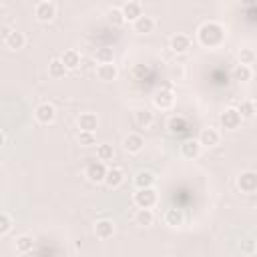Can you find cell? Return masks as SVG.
Here are the masks:
<instances>
[{"instance_id":"obj_1","label":"cell","mask_w":257,"mask_h":257,"mask_svg":"<svg viewBox=\"0 0 257 257\" xmlns=\"http://www.w3.org/2000/svg\"><path fill=\"white\" fill-rule=\"evenodd\" d=\"M197 36L203 46H219L225 38V28L219 22H203L197 30Z\"/></svg>"},{"instance_id":"obj_2","label":"cell","mask_w":257,"mask_h":257,"mask_svg":"<svg viewBox=\"0 0 257 257\" xmlns=\"http://www.w3.org/2000/svg\"><path fill=\"white\" fill-rule=\"evenodd\" d=\"M237 187H239V191L245 193V195L257 193V171H251V169L241 171V173L237 175Z\"/></svg>"},{"instance_id":"obj_3","label":"cell","mask_w":257,"mask_h":257,"mask_svg":"<svg viewBox=\"0 0 257 257\" xmlns=\"http://www.w3.org/2000/svg\"><path fill=\"white\" fill-rule=\"evenodd\" d=\"M133 201H135V205H137L139 209H151V207L157 205L159 195H157V191H155L153 187H149V189H137Z\"/></svg>"},{"instance_id":"obj_4","label":"cell","mask_w":257,"mask_h":257,"mask_svg":"<svg viewBox=\"0 0 257 257\" xmlns=\"http://www.w3.org/2000/svg\"><path fill=\"white\" fill-rule=\"evenodd\" d=\"M106 165L102 163V161H90L88 165H86V169H84V177L90 181V183H94V185H98V183H104V177H106Z\"/></svg>"},{"instance_id":"obj_5","label":"cell","mask_w":257,"mask_h":257,"mask_svg":"<svg viewBox=\"0 0 257 257\" xmlns=\"http://www.w3.org/2000/svg\"><path fill=\"white\" fill-rule=\"evenodd\" d=\"M34 16L40 20V22H50L54 20L56 16V4L50 2V0H40L34 4Z\"/></svg>"},{"instance_id":"obj_6","label":"cell","mask_w":257,"mask_h":257,"mask_svg":"<svg viewBox=\"0 0 257 257\" xmlns=\"http://www.w3.org/2000/svg\"><path fill=\"white\" fill-rule=\"evenodd\" d=\"M153 104L155 108H161V110H169L173 104H175V92L171 90V86L167 84V88H159L153 96Z\"/></svg>"},{"instance_id":"obj_7","label":"cell","mask_w":257,"mask_h":257,"mask_svg":"<svg viewBox=\"0 0 257 257\" xmlns=\"http://www.w3.org/2000/svg\"><path fill=\"white\" fill-rule=\"evenodd\" d=\"M241 114H239V110L235 108V106H229V108H225L223 112H221V116H219V122H221V126L225 128V131H235L239 124H241Z\"/></svg>"},{"instance_id":"obj_8","label":"cell","mask_w":257,"mask_h":257,"mask_svg":"<svg viewBox=\"0 0 257 257\" xmlns=\"http://www.w3.org/2000/svg\"><path fill=\"white\" fill-rule=\"evenodd\" d=\"M34 118L40 122V124H50L54 122L56 118V108L52 102H40L36 108H34Z\"/></svg>"},{"instance_id":"obj_9","label":"cell","mask_w":257,"mask_h":257,"mask_svg":"<svg viewBox=\"0 0 257 257\" xmlns=\"http://www.w3.org/2000/svg\"><path fill=\"white\" fill-rule=\"evenodd\" d=\"M2 42H4V46L10 48V50H20V48H24V44H26V36H24V32H20V30H4Z\"/></svg>"},{"instance_id":"obj_10","label":"cell","mask_w":257,"mask_h":257,"mask_svg":"<svg viewBox=\"0 0 257 257\" xmlns=\"http://www.w3.org/2000/svg\"><path fill=\"white\" fill-rule=\"evenodd\" d=\"M143 147H145V139H143L139 133H128V135L122 139V149H124L126 153H131V155L141 153Z\"/></svg>"},{"instance_id":"obj_11","label":"cell","mask_w":257,"mask_h":257,"mask_svg":"<svg viewBox=\"0 0 257 257\" xmlns=\"http://www.w3.org/2000/svg\"><path fill=\"white\" fill-rule=\"evenodd\" d=\"M120 8H122V14H124V20L126 22H137L143 16V4L139 0H128Z\"/></svg>"},{"instance_id":"obj_12","label":"cell","mask_w":257,"mask_h":257,"mask_svg":"<svg viewBox=\"0 0 257 257\" xmlns=\"http://www.w3.org/2000/svg\"><path fill=\"white\" fill-rule=\"evenodd\" d=\"M219 141H221V133H219L217 128H213V126L201 128V133H199V143H201V147L211 149V147H217Z\"/></svg>"},{"instance_id":"obj_13","label":"cell","mask_w":257,"mask_h":257,"mask_svg":"<svg viewBox=\"0 0 257 257\" xmlns=\"http://www.w3.org/2000/svg\"><path fill=\"white\" fill-rule=\"evenodd\" d=\"M114 231H116V227H114V223H112L110 219H98V221L94 223V235H96L98 239H102V241L110 239V237L114 235Z\"/></svg>"},{"instance_id":"obj_14","label":"cell","mask_w":257,"mask_h":257,"mask_svg":"<svg viewBox=\"0 0 257 257\" xmlns=\"http://www.w3.org/2000/svg\"><path fill=\"white\" fill-rule=\"evenodd\" d=\"M76 124L80 131H86V133H94L98 128V116L94 112H80L78 118H76Z\"/></svg>"},{"instance_id":"obj_15","label":"cell","mask_w":257,"mask_h":257,"mask_svg":"<svg viewBox=\"0 0 257 257\" xmlns=\"http://www.w3.org/2000/svg\"><path fill=\"white\" fill-rule=\"evenodd\" d=\"M201 151H203V147H201L199 139H187V141L181 143V155L185 159H191L193 161V159H197L201 155Z\"/></svg>"},{"instance_id":"obj_16","label":"cell","mask_w":257,"mask_h":257,"mask_svg":"<svg viewBox=\"0 0 257 257\" xmlns=\"http://www.w3.org/2000/svg\"><path fill=\"white\" fill-rule=\"evenodd\" d=\"M124 183V171L120 167H110L106 171V177H104V185L108 189H118L120 185Z\"/></svg>"},{"instance_id":"obj_17","label":"cell","mask_w":257,"mask_h":257,"mask_svg":"<svg viewBox=\"0 0 257 257\" xmlns=\"http://www.w3.org/2000/svg\"><path fill=\"white\" fill-rule=\"evenodd\" d=\"M169 44H171V50H173V52L183 54V52H187V50L191 48V38H189L187 34L177 32V34H173V36H171Z\"/></svg>"},{"instance_id":"obj_18","label":"cell","mask_w":257,"mask_h":257,"mask_svg":"<svg viewBox=\"0 0 257 257\" xmlns=\"http://www.w3.org/2000/svg\"><path fill=\"white\" fill-rule=\"evenodd\" d=\"M155 181H157V177H155L151 171H147V169L137 171L135 177H133V183H135L137 189H149V187L155 185Z\"/></svg>"},{"instance_id":"obj_19","label":"cell","mask_w":257,"mask_h":257,"mask_svg":"<svg viewBox=\"0 0 257 257\" xmlns=\"http://www.w3.org/2000/svg\"><path fill=\"white\" fill-rule=\"evenodd\" d=\"M116 76H118V66H116L114 62H110V64H98V66H96V78H98V80L110 82V80H114Z\"/></svg>"},{"instance_id":"obj_20","label":"cell","mask_w":257,"mask_h":257,"mask_svg":"<svg viewBox=\"0 0 257 257\" xmlns=\"http://www.w3.org/2000/svg\"><path fill=\"white\" fill-rule=\"evenodd\" d=\"M163 221H165V225H169V227H181V225H183V221H185V215H183V211H181V209L171 207V209H167V211H165Z\"/></svg>"},{"instance_id":"obj_21","label":"cell","mask_w":257,"mask_h":257,"mask_svg":"<svg viewBox=\"0 0 257 257\" xmlns=\"http://www.w3.org/2000/svg\"><path fill=\"white\" fill-rule=\"evenodd\" d=\"M60 60L64 62V66H66L68 70H74V68L80 66V52L74 50V48H66V50L60 54Z\"/></svg>"},{"instance_id":"obj_22","label":"cell","mask_w":257,"mask_h":257,"mask_svg":"<svg viewBox=\"0 0 257 257\" xmlns=\"http://www.w3.org/2000/svg\"><path fill=\"white\" fill-rule=\"evenodd\" d=\"M133 28H135V32H139V34H151V32L155 30V18L143 14L137 22H133Z\"/></svg>"},{"instance_id":"obj_23","label":"cell","mask_w":257,"mask_h":257,"mask_svg":"<svg viewBox=\"0 0 257 257\" xmlns=\"http://www.w3.org/2000/svg\"><path fill=\"white\" fill-rule=\"evenodd\" d=\"M231 76L233 80L237 82H249L253 78V68L251 66H245V64H237L233 70H231Z\"/></svg>"},{"instance_id":"obj_24","label":"cell","mask_w":257,"mask_h":257,"mask_svg":"<svg viewBox=\"0 0 257 257\" xmlns=\"http://www.w3.org/2000/svg\"><path fill=\"white\" fill-rule=\"evenodd\" d=\"M187 120H185V116H171L169 118V122H167V128H169V133L171 135H183L185 131H187Z\"/></svg>"},{"instance_id":"obj_25","label":"cell","mask_w":257,"mask_h":257,"mask_svg":"<svg viewBox=\"0 0 257 257\" xmlns=\"http://www.w3.org/2000/svg\"><path fill=\"white\" fill-rule=\"evenodd\" d=\"M94 58L98 64H110V62H114V50L110 46H98L94 50Z\"/></svg>"},{"instance_id":"obj_26","label":"cell","mask_w":257,"mask_h":257,"mask_svg":"<svg viewBox=\"0 0 257 257\" xmlns=\"http://www.w3.org/2000/svg\"><path fill=\"white\" fill-rule=\"evenodd\" d=\"M66 72H68V68H66L64 62L60 60V56H56V58H52V60L48 62V74H50L52 78H62Z\"/></svg>"},{"instance_id":"obj_27","label":"cell","mask_w":257,"mask_h":257,"mask_svg":"<svg viewBox=\"0 0 257 257\" xmlns=\"http://www.w3.org/2000/svg\"><path fill=\"white\" fill-rule=\"evenodd\" d=\"M153 120H155V116L149 108H141V110L135 112V124L141 126V128H149L153 124Z\"/></svg>"},{"instance_id":"obj_28","label":"cell","mask_w":257,"mask_h":257,"mask_svg":"<svg viewBox=\"0 0 257 257\" xmlns=\"http://www.w3.org/2000/svg\"><path fill=\"white\" fill-rule=\"evenodd\" d=\"M106 20H108V24H112V26H122V24L126 22L120 6H112V8H108V10H106Z\"/></svg>"},{"instance_id":"obj_29","label":"cell","mask_w":257,"mask_h":257,"mask_svg":"<svg viewBox=\"0 0 257 257\" xmlns=\"http://www.w3.org/2000/svg\"><path fill=\"white\" fill-rule=\"evenodd\" d=\"M153 221H155V215H153L151 209H137V213H135V223H137L139 227H149V225H153Z\"/></svg>"},{"instance_id":"obj_30","label":"cell","mask_w":257,"mask_h":257,"mask_svg":"<svg viewBox=\"0 0 257 257\" xmlns=\"http://www.w3.org/2000/svg\"><path fill=\"white\" fill-rule=\"evenodd\" d=\"M14 247H16L18 253H28L34 247V239L30 235H18L16 241H14Z\"/></svg>"},{"instance_id":"obj_31","label":"cell","mask_w":257,"mask_h":257,"mask_svg":"<svg viewBox=\"0 0 257 257\" xmlns=\"http://www.w3.org/2000/svg\"><path fill=\"white\" fill-rule=\"evenodd\" d=\"M237 110H239L241 118H253V116L257 114V110H255V100H243V102L237 106Z\"/></svg>"},{"instance_id":"obj_32","label":"cell","mask_w":257,"mask_h":257,"mask_svg":"<svg viewBox=\"0 0 257 257\" xmlns=\"http://www.w3.org/2000/svg\"><path fill=\"white\" fill-rule=\"evenodd\" d=\"M96 159L106 163V161H112L114 159V149L112 145H98L96 147Z\"/></svg>"},{"instance_id":"obj_33","label":"cell","mask_w":257,"mask_h":257,"mask_svg":"<svg viewBox=\"0 0 257 257\" xmlns=\"http://www.w3.org/2000/svg\"><path fill=\"white\" fill-rule=\"evenodd\" d=\"M255 60H257V54H255L253 48H241V50H239V64L251 66Z\"/></svg>"},{"instance_id":"obj_34","label":"cell","mask_w":257,"mask_h":257,"mask_svg":"<svg viewBox=\"0 0 257 257\" xmlns=\"http://www.w3.org/2000/svg\"><path fill=\"white\" fill-rule=\"evenodd\" d=\"M78 143L82 145V147H92V145H96V137H94V133H86V131H78Z\"/></svg>"},{"instance_id":"obj_35","label":"cell","mask_w":257,"mask_h":257,"mask_svg":"<svg viewBox=\"0 0 257 257\" xmlns=\"http://www.w3.org/2000/svg\"><path fill=\"white\" fill-rule=\"evenodd\" d=\"M10 229H12V219L6 211H2L0 213V235H8Z\"/></svg>"},{"instance_id":"obj_36","label":"cell","mask_w":257,"mask_h":257,"mask_svg":"<svg viewBox=\"0 0 257 257\" xmlns=\"http://www.w3.org/2000/svg\"><path fill=\"white\" fill-rule=\"evenodd\" d=\"M149 72H151V70H149V68H147L145 64H137V66L133 68V74H135L137 78H141V76H147Z\"/></svg>"},{"instance_id":"obj_37","label":"cell","mask_w":257,"mask_h":257,"mask_svg":"<svg viewBox=\"0 0 257 257\" xmlns=\"http://www.w3.org/2000/svg\"><path fill=\"white\" fill-rule=\"evenodd\" d=\"M241 247H243L245 251H251V249H253V241H249V239H245V243H241Z\"/></svg>"},{"instance_id":"obj_38","label":"cell","mask_w":257,"mask_h":257,"mask_svg":"<svg viewBox=\"0 0 257 257\" xmlns=\"http://www.w3.org/2000/svg\"><path fill=\"white\" fill-rule=\"evenodd\" d=\"M0 145H6V131L0 133Z\"/></svg>"},{"instance_id":"obj_39","label":"cell","mask_w":257,"mask_h":257,"mask_svg":"<svg viewBox=\"0 0 257 257\" xmlns=\"http://www.w3.org/2000/svg\"><path fill=\"white\" fill-rule=\"evenodd\" d=\"M255 110H257V100H255Z\"/></svg>"}]
</instances>
